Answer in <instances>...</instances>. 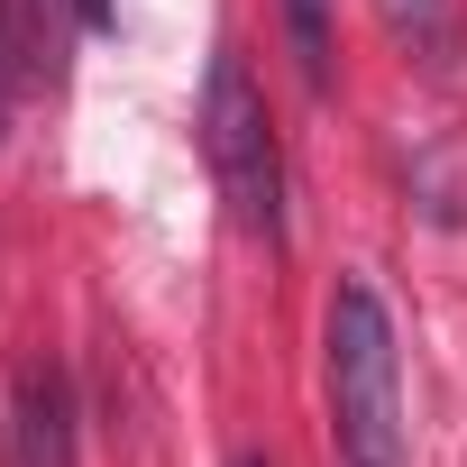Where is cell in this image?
<instances>
[{
    "mask_svg": "<svg viewBox=\"0 0 467 467\" xmlns=\"http://www.w3.org/2000/svg\"><path fill=\"white\" fill-rule=\"evenodd\" d=\"M394 19H412V28L440 47V28H449V0H394Z\"/></svg>",
    "mask_w": 467,
    "mask_h": 467,
    "instance_id": "obj_5",
    "label": "cell"
},
{
    "mask_svg": "<svg viewBox=\"0 0 467 467\" xmlns=\"http://www.w3.org/2000/svg\"><path fill=\"white\" fill-rule=\"evenodd\" d=\"M285 19H294V56L312 83H330V0H285Z\"/></svg>",
    "mask_w": 467,
    "mask_h": 467,
    "instance_id": "obj_4",
    "label": "cell"
},
{
    "mask_svg": "<svg viewBox=\"0 0 467 467\" xmlns=\"http://www.w3.org/2000/svg\"><path fill=\"white\" fill-rule=\"evenodd\" d=\"M10 467H74V385L28 367L10 394Z\"/></svg>",
    "mask_w": 467,
    "mask_h": 467,
    "instance_id": "obj_3",
    "label": "cell"
},
{
    "mask_svg": "<svg viewBox=\"0 0 467 467\" xmlns=\"http://www.w3.org/2000/svg\"><path fill=\"white\" fill-rule=\"evenodd\" d=\"M229 467H266V458H229Z\"/></svg>",
    "mask_w": 467,
    "mask_h": 467,
    "instance_id": "obj_7",
    "label": "cell"
},
{
    "mask_svg": "<svg viewBox=\"0 0 467 467\" xmlns=\"http://www.w3.org/2000/svg\"><path fill=\"white\" fill-rule=\"evenodd\" d=\"M0 129H10V47H0Z\"/></svg>",
    "mask_w": 467,
    "mask_h": 467,
    "instance_id": "obj_6",
    "label": "cell"
},
{
    "mask_svg": "<svg viewBox=\"0 0 467 467\" xmlns=\"http://www.w3.org/2000/svg\"><path fill=\"white\" fill-rule=\"evenodd\" d=\"M202 156H211V183H220L229 220L275 248L285 239V147H275L266 92L248 83L239 56H220L211 83H202Z\"/></svg>",
    "mask_w": 467,
    "mask_h": 467,
    "instance_id": "obj_2",
    "label": "cell"
},
{
    "mask_svg": "<svg viewBox=\"0 0 467 467\" xmlns=\"http://www.w3.org/2000/svg\"><path fill=\"white\" fill-rule=\"evenodd\" d=\"M321 367H330V440L339 467H412V421H403V348L394 312L367 275H339L330 321H321Z\"/></svg>",
    "mask_w": 467,
    "mask_h": 467,
    "instance_id": "obj_1",
    "label": "cell"
}]
</instances>
